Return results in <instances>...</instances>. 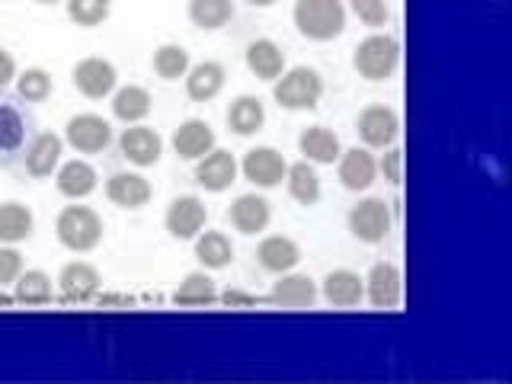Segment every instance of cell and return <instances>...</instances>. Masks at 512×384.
Masks as SVG:
<instances>
[{
  "mask_svg": "<svg viewBox=\"0 0 512 384\" xmlns=\"http://www.w3.org/2000/svg\"><path fill=\"white\" fill-rule=\"evenodd\" d=\"M378 173H384V180L397 186L400 180H404V151L391 148L388 154L378 160Z\"/></svg>",
  "mask_w": 512,
  "mask_h": 384,
  "instance_id": "41",
  "label": "cell"
},
{
  "mask_svg": "<svg viewBox=\"0 0 512 384\" xmlns=\"http://www.w3.org/2000/svg\"><path fill=\"white\" fill-rule=\"evenodd\" d=\"M356 132L365 148H391L400 135V119L391 106H365L356 119Z\"/></svg>",
  "mask_w": 512,
  "mask_h": 384,
  "instance_id": "7",
  "label": "cell"
},
{
  "mask_svg": "<svg viewBox=\"0 0 512 384\" xmlns=\"http://www.w3.org/2000/svg\"><path fill=\"white\" fill-rule=\"evenodd\" d=\"M173 148L183 160H199L208 151L215 148V132L212 125L202 122V119H186L180 128L173 132Z\"/></svg>",
  "mask_w": 512,
  "mask_h": 384,
  "instance_id": "23",
  "label": "cell"
},
{
  "mask_svg": "<svg viewBox=\"0 0 512 384\" xmlns=\"http://www.w3.org/2000/svg\"><path fill=\"white\" fill-rule=\"evenodd\" d=\"M272 96L282 109H314L324 96V77L301 64V68L282 71L279 80H272Z\"/></svg>",
  "mask_w": 512,
  "mask_h": 384,
  "instance_id": "3",
  "label": "cell"
},
{
  "mask_svg": "<svg viewBox=\"0 0 512 384\" xmlns=\"http://www.w3.org/2000/svg\"><path fill=\"white\" fill-rule=\"evenodd\" d=\"M55 186L64 199H87L100 186V176H96L93 164H87V160H68V164L58 167Z\"/></svg>",
  "mask_w": 512,
  "mask_h": 384,
  "instance_id": "20",
  "label": "cell"
},
{
  "mask_svg": "<svg viewBox=\"0 0 512 384\" xmlns=\"http://www.w3.org/2000/svg\"><path fill=\"white\" fill-rule=\"evenodd\" d=\"M13 298L16 301H23V304H45V301H52L55 295V285H52V276L42 269H23L20 272V279L13 282Z\"/></svg>",
  "mask_w": 512,
  "mask_h": 384,
  "instance_id": "33",
  "label": "cell"
},
{
  "mask_svg": "<svg viewBox=\"0 0 512 384\" xmlns=\"http://www.w3.org/2000/svg\"><path fill=\"white\" fill-rule=\"evenodd\" d=\"M292 20L304 39L333 42L346 29V4L343 0H295Z\"/></svg>",
  "mask_w": 512,
  "mask_h": 384,
  "instance_id": "1",
  "label": "cell"
},
{
  "mask_svg": "<svg viewBox=\"0 0 512 384\" xmlns=\"http://www.w3.org/2000/svg\"><path fill=\"white\" fill-rule=\"evenodd\" d=\"M256 263L272 276H282V272H292L301 263V247L285 234H269L256 247Z\"/></svg>",
  "mask_w": 512,
  "mask_h": 384,
  "instance_id": "16",
  "label": "cell"
},
{
  "mask_svg": "<svg viewBox=\"0 0 512 384\" xmlns=\"http://www.w3.org/2000/svg\"><path fill=\"white\" fill-rule=\"evenodd\" d=\"M119 151L122 157L128 160V164L135 167H154L160 154H164V138H160L154 128L148 125H128L122 138H119Z\"/></svg>",
  "mask_w": 512,
  "mask_h": 384,
  "instance_id": "12",
  "label": "cell"
},
{
  "mask_svg": "<svg viewBox=\"0 0 512 384\" xmlns=\"http://www.w3.org/2000/svg\"><path fill=\"white\" fill-rule=\"evenodd\" d=\"M10 80H16V61L7 48H0V90H4Z\"/></svg>",
  "mask_w": 512,
  "mask_h": 384,
  "instance_id": "42",
  "label": "cell"
},
{
  "mask_svg": "<svg viewBox=\"0 0 512 384\" xmlns=\"http://www.w3.org/2000/svg\"><path fill=\"white\" fill-rule=\"evenodd\" d=\"M333 308H356V304L365 298V279L352 269H333L324 279V288H320Z\"/></svg>",
  "mask_w": 512,
  "mask_h": 384,
  "instance_id": "22",
  "label": "cell"
},
{
  "mask_svg": "<svg viewBox=\"0 0 512 384\" xmlns=\"http://www.w3.org/2000/svg\"><path fill=\"white\" fill-rule=\"evenodd\" d=\"M189 20L199 29H221L234 20V0H189Z\"/></svg>",
  "mask_w": 512,
  "mask_h": 384,
  "instance_id": "32",
  "label": "cell"
},
{
  "mask_svg": "<svg viewBox=\"0 0 512 384\" xmlns=\"http://www.w3.org/2000/svg\"><path fill=\"white\" fill-rule=\"evenodd\" d=\"M400 64V45L391 36H368L356 45V55H352V68L359 71V77L365 80H388L394 77Z\"/></svg>",
  "mask_w": 512,
  "mask_h": 384,
  "instance_id": "4",
  "label": "cell"
},
{
  "mask_svg": "<svg viewBox=\"0 0 512 384\" xmlns=\"http://www.w3.org/2000/svg\"><path fill=\"white\" fill-rule=\"evenodd\" d=\"M71 77H74V87L84 93L87 100H106V96L116 93V84H119V74L106 58L77 61V68H74Z\"/></svg>",
  "mask_w": 512,
  "mask_h": 384,
  "instance_id": "10",
  "label": "cell"
},
{
  "mask_svg": "<svg viewBox=\"0 0 512 384\" xmlns=\"http://www.w3.org/2000/svg\"><path fill=\"white\" fill-rule=\"evenodd\" d=\"M103 231H106L103 218L90 205H68L55 221V234L61 240V247H68L71 253L96 250L103 240Z\"/></svg>",
  "mask_w": 512,
  "mask_h": 384,
  "instance_id": "2",
  "label": "cell"
},
{
  "mask_svg": "<svg viewBox=\"0 0 512 384\" xmlns=\"http://www.w3.org/2000/svg\"><path fill=\"white\" fill-rule=\"evenodd\" d=\"M237 160L231 151H221V148H212L205 157L196 160V183L205 189V192H224L231 189V183L237 180Z\"/></svg>",
  "mask_w": 512,
  "mask_h": 384,
  "instance_id": "14",
  "label": "cell"
},
{
  "mask_svg": "<svg viewBox=\"0 0 512 384\" xmlns=\"http://www.w3.org/2000/svg\"><path fill=\"white\" fill-rule=\"evenodd\" d=\"M215 298H218V288H215V279L208 276V272H189V276L180 282V288L173 292L176 304H192V308H199V304H212Z\"/></svg>",
  "mask_w": 512,
  "mask_h": 384,
  "instance_id": "34",
  "label": "cell"
},
{
  "mask_svg": "<svg viewBox=\"0 0 512 384\" xmlns=\"http://www.w3.org/2000/svg\"><path fill=\"white\" fill-rule=\"evenodd\" d=\"M23 272V253L13 244H0V288L13 285Z\"/></svg>",
  "mask_w": 512,
  "mask_h": 384,
  "instance_id": "40",
  "label": "cell"
},
{
  "mask_svg": "<svg viewBox=\"0 0 512 384\" xmlns=\"http://www.w3.org/2000/svg\"><path fill=\"white\" fill-rule=\"evenodd\" d=\"M0 304H10V295H4V292H0Z\"/></svg>",
  "mask_w": 512,
  "mask_h": 384,
  "instance_id": "46",
  "label": "cell"
},
{
  "mask_svg": "<svg viewBox=\"0 0 512 384\" xmlns=\"http://www.w3.org/2000/svg\"><path fill=\"white\" fill-rule=\"evenodd\" d=\"M266 125V109L256 96H237V100L228 106V128L240 138L256 135Z\"/></svg>",
  "mask_w": 512,
  "mask_h": 384,
  "instance_id": "28",
  "label": "cell"
},
{
  "mask_svg": "<svg viewBox=\"0 0 512 384\" xmlns=\"http://www.w3.org/2000/svg\"><path fill=\"white\" fill-rule=\"evenodd\" d=\"M36 218L23 202H4L0 205V244H23L32 237Z\"/></svg>",
  "mask_w": 512,
  "mask_h": 384,
  "instance_id": "29",
  "label": "cell"
},
{
  "mask_svg": "<svg viewBox=\"0 0 512 384\" xmlns=\"http://www.w3.org/2000/svg\"><path fill=\"white\" fill-rule=\"evenodd\" d=\"M221 298L228 301V304H250V301H253L250 295H244V292H231V288H228V292H224Z\"/></svg>",
  "mask_w": 512,
  "mask_h": 384,
  "instance_id": "43",
  "label": "cell"
},
{
  "mask_svg": "<svg viewBox=\"0 0 512 384\" xmlns=\"http://www.w3.org/2000/svg\"><path fill=\"white\" fill-rule=\"evenodd\" d=\"M151 109H154V96L144 87L128 84V87L112 93V116H116L119 122H125V125L144 122L151 116Z\"/></svg>",
  "mask_w": 512,
  "mask_h": 384,
  "instance_id": "26",
  "label": "cell"
},
{
  "mask_svg": "<svg viewBox=\"0 0 512 384\" xmlns=\"http://www.w3.org/2000/svg\"><path fill=\"white\" fill-rule=\"evenodd\" d=\"M336 173L349 192H365L378 180V160L368 148H349L336 160Z\"/></svg>",
  "mask_w": 512,
  "mask_h": 384,
  "instance_id": "13",
  "label": "cell"
},
{
  "mask_svg": "<svg viewBox=\"0 0 512 384\" xmlns=\"http://www.w3.org/2000/svg\"><path fill=\"white\" fill-rule=\"evenodd\" d=\"M285 189L298 205H317L320 202V176H317L314 164H308V160H298V164L288 167Z\"/></svg>",
  "mask_w": 512,
  "mask_h": 384,
  "instance_id": "30",
  "label": "cell"
},
{
  "mask_svg": "<svg viewBox=\"0 0 512 384\" xmlns=\"http://www.w3.org/2000/svg\"><path fill=\"white\" fill-rule=\"evenodd\" d=\"M240 173H244V180L253 183L256 189H276L285 180L288 164L276 148H253L240 160Z\"/></svg>",
  "mask_w": 512,
  "mask_h": 384,
  "instance_id": "8",
  "label": "cell"
},
{
  "mask_svg": "<svg viewBox=\"0 0 512 384\" xmlns=\"http://www.w3.org/2000/svg\"><path fill=\"white\" fill-rule=\"evenodd\" d=\"M247 68L260 80H279L285 71V52L272 39H256L247 45Z\"/></svg>",
  "mask_w": 512,
  "mask_h": 384,
  "instance_id": "27",
  "label": "cell"
},
{
  "mask_svg": "<svg viewBox=\"0 0 512 384\" xmlns=\"http://www.w3.org/2000/svg\"><path fill=\"white\" fill-rule=\"evenodd\" d=\"M36 4H45L48 7V4H61V0H36Z\"/></svg>",
  "mask_w": 512,
  "mask_h": 384,
  "instance_id": "45",
  "label": "cell"
},
{
  "mask_svg": "<svg viewBox=\"0 0 512 384\" xmlns=\"http://www.w3.org/2000/svg\"><path fill=\"white\" fill-rule=\"evenodd\" d=\"M205 221H208V208L199 196H180L173 199L167 215H164V224L170 237L176 240H196L202 231H205Z\"/></svg>",
  "mask_w": 512,
  "mask_h": 384,
  "instance_id": "9",
  "label": "cell"
},
{
  "mask_svg": "<svg viewBox=\"0 0 512 384\" xmlns=\"http://www.w3.org/2000/svg\"><path fill=\"white\" fill-rule=\"evenodd\" d=\"M26 125L23 116L13 106H0V148L4 151H16L23 144Z\"/></svg>",
  "mask_w": 512,
  "mask_h": 384,
  "instance_id": "38",
  "label": "cell"
},
{
  "mask_svg": "<svg viewBox=\"0 0 512 384\" xmlns=\"http://www.w3.org/2000/svg\"><path fill=\"white\" fill-rule=\"evenodd\" d=\"M346 224H349V234L356 237V240H362V244H381V240L391 234L394 218H391L388 202L368 196L359 205L349 208Z\"/></svg>",
  "mask_w": 512,
  "mask_h": 384,
  "instance_id": "5",
  "label": "cell"
},
{
  "mask_svg": "<svg viewBox=\"0 0 512 384\" xmlns=\"http://www.w3.org/2000/svg\"><path fill=\"white\" fill-rule=\"evenodd\" d=\"M247 4H250V7H272L276 0H247Z\"/></svg>",
  "mask_w": 512,
  "mask_h": 384,
  "instance_id": "44",
  "label": "cell"
},
{
  "mask_svg": "<svg viewBox=\"0 0 512 384\" xmlns=\"http://www.w3.org/2000/svg\"><path fill=\"white\" fill-rule=\"evenodd\" d=\"M196 260L205 269H228L234 260V244L224 231H202L196 237Z\"/></svg>",
  "mask_w": 512,
  "mask_h": 384,
  "instance_id": "31",
  "label": "cell"
},
{
  "mask_svg": "<svg viewBox=\"0 0 512 384\" xmlns=\"http://www.w3.org/2000/svg\"><path fill=\"white\" fill-rule=\"evenodd\" d=\"M64 141H68L77 154H100L112 144V125L103 116H96V112H80V116L68 119Z\"/></svg>",
  "mask_w": 512,
  "mask_h": 384,
  "instance_id": "6",
  "label": "cell"
},
{
  "mask_svg": "<svg viewBox=\"0 0 512 384\" xmlns=\"http://www.w3.org/2000/svg\"><path fill=\"white\" fill-rule=\"evenodd\" d=\"M16 93L26 103H45L52 96V74L42 68H26L23 74H16Z\"/></svg>",
  "mask_w": 512,
  "mask_h": 384,
  "instance_id": "36",
  "label": "cell"
},
{
  "mask_svg": "<svg viewBox=\"0 0 512 384\" xmlns=\"http://www.w3.org/2000/svg\"><path fill=\"white\" fill-rule=\"evenodd\" d=\"M68 4V16L77 26H100L109 10H112V0H64Z\"/></svg>",
  "mask_w": 512,
  "mask_h": 384,
  "instance_id": "37",
  "label": "cell"
},
{
  "mask_svg": "<svg viewBox=\"0 0 512 384\" xmlns=\"http://www.w3.org/2000/svg\"><path fill=\"white\" fill-rule=\"evenodd\" d=\"M100 285H103L100 269L84 260H74L58 272V288L68 301H90L100 292Z\"/></svg>",
  "mask_w": 512,
  "mask_h": 384,
  "instance_id": "17",
  "label": "cell"
},
{
  "mask_svg": "<svg viewBox=\"0 0 512 384\" xmlns=\"http://www.w3.org/2000/svg\"><path fill=\"white\" fill-rule=\"evenodd\" d=\"M189 68H192V61H189V52H186L183 45H160L157 52H154V71H157V77L180 80V77H186Z\"/></svg>",
  "mask_w": 512,
  "mask_h": 384,
  "instance_id": "35",
  "label": "cell"
},
{
  "mask_svg": "<svg viewBox=\"0 0 512 384\" xmlns=\"http://www.w3.org/2000/svg\"><path fill=\"white\" fill-rule=\"evenodd\" d=\"M317 295V282L301 272H282V279L272 285V301L285 304V308H311Z\"/></svg>",
  "mask_w": 512,
  "mask_h": 384,
  "instance_id": "25",
  "label": "cell"
},
{
  "mask_svg": "<svg viewBox=\"0 0 512 384\" xmlns=\"http://www.w3.org/2000/svg\"><path fill=\"white\" fill-rule=\"evenodd\" d=\"M61 151H64V138L52 135V132H42L32 138V144L26 148V170L29 176H52L61 167Z\"/></svg>",
  "mask_w": 512,
  "mask_h": 384,
  "instance_id": "24",
  "label": "cell"
},
{
  "mask_svg": "<svg viewBox=\"0 0 512 384\" xmlns=\"http://www.w3.org/2000/svg\"><path fill=\"white\" fill-rule=\"evenodd\" d=\"M349 10L356 13L365 26H372V29L388 26V20H391V10H388L384 0H349Z\"/></svg>",
  "mask_w": 512,
  "mask_h": 384,
  "instance_id": "39",
  "label": "cell"
},
{
  "mask_svg": "<svg viewBox=\"0 0 512 384\" xmlns=\"http://www.w3.org/2000/svg\"><path fill=\"white\" fill-rule=\"evenodd\" d=\"M224 64L218 61H202V64H192L186 71V96L192 103H212L215 96L224 90Z\"/></svg>",
  "mask_w": 512,
  "mask_h": 384,
  "instance_id": "18",
  "label": "cell"
},
{
  "mask_svg": "<svg viewBox=\"0 0 512 384\" xmlns=\"http://www.w3.org/2000/svg\"><path fill=\"white\" fill-rule=\"evenodd\" d=\"M106 199L119 208H144L151 202V183L141 173H112L106 180Z\"/></svg>",
  "mask_w": 512,
  "mask_h": 384,
  "instance_id": "19",
  "label": "cell"
},
{
  "mask_svg": "<svg viewBox=\"0 0 512 384\" xmlns=\"http://www.w3.org/2000/svg\"><path fill=\"white\" fill-rule=\"evenodd\" d=\"M228 218L231 224L240 231V234H263L269 228V221H272V205L269 199L263 196H256V192H244V196H237L228 208Z\"/></svg>",
  "mask_w": 512,
  "mask_h": 384,
  "instance_id": "15",
  "label": "cell"
},
{
  "mask_svg": "<svg viewBox=\"0 0 512 384\" xmlns=\"http://www.w3.org/2000/svg\"><path fill=\"white\" fill-rule=\"evenodd\" d=\"M298 151L304 154L308 164H336L340 154H343V144H340V138H336V132H330V128L311 125V128H304V132H301Z\"/></svg>",
  "mask_w": 512,
  "mask_h": 384,
  "instance_id": "21",
  "label": "cell"
},
{
  "mask_svg": "<svg viewBox=\"0 0 512 384\" xmlns=\"http://www.w3.org/2000/svg\"><path fill=\"white\" fill-rule=\"evenodd\" d=\"M404 295V276L394 263H375L365 276V298L372 301V308L394 311Z\"/></svg>",
  "mask_w": 512,
  "mask_h": 384,
  "instance_id": "11",
  "label": "cell"
}]
</instances>
